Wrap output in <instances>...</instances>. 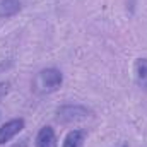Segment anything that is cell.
Masks as SVG:
<instances>
[{
    "instance_id": "obj_1",
    "label": "cell",
    "mask_w": 147,
    "mask_h": 147,
    "mask_svg": "<svg viewBox=\"0 0 147 147\" xmlns=\"http://www.w3.org/2000/svg\"><path fill=\"white\" fill-rule=\"evenodd\" d=\"M63 82V75L58 69H43L33 80V89L38 94H51Z\"/></svg>"
},
{
    "instance_id": "obj_2",
    "label": "cell",
    "mask_w": 147,
    "mask_h": 147,
    "mask_svg": "<svg viewBox=\"0 0 147 147\" xmlns=\"http://www.w3.org/2000/svg\"><path fill=\"white\" fill-rule=\"evenodd\" d=\"M89 118V110L79 105H69V106H62L57 111V120L60 123H77V121H84Z\"/></svg>"
},
{
    "instance_id": "obj_3",
    "label": "cell",
    "mask_w": 147,
    "mask_h": 147,
    "mask_svg": "<svg viewBox=\"0 0 147 147\" xmlns=\"http://www.w3.org/2000/svg\"><path fill=\"white\" fill-rule=\"evenodd\" d=\"M22 128H24V120L22 118H14V120L3 123L0 127V146L9 142V140H12Z\"/></svg>"
},
{
    "instance_id": "obj_4",
    "label": "cell",
    "mask_w": 147,
    "mask_h": 147,
    "mask_svg": "<svg viewBox=\"0 0 147 147\" xmlns=\"http://www.w3.org/2000/svg\"><path fill=\"white\" fill-rule=\"evenodd\" d=\"M36 147H58L57 135L51 127H43L36 137Z\"/></svg>"
},
{
    "instance_id": "obj_5",
    "label": "cell",
    "mask_w": 147,
    "mask_h": 147,
    "mask_svg": "<svg viewBox=\"0 0 147 147\" xmlns=\"http://www.w3.org/2000/svg\"><path fill=\"white\" fill-rule=\"evenodd\" d=\"M21 10V0H0V17H12Z\"/></svg>"
},
{
    "instance_id": "obj_6",
    "label": "cell",
    "mask_w": 147,
    "mask_h": 147,
    "mask_svg": "<svg viewBox=\"0 0 147 147\" xmlns=\"http://www.w3.org/2000/svg\"><path fill=\"white\" fill-rule=\"evenodd\" d=\"M135 79L137 84L147 91V58H139L135 62Z\"/></svg>"
},
{
    "instance_id": "obj_7",
    "label": "cell",
    "mask_w": 147,
    "mask_h": 147,
    "mask_svg": "<svg viewBox=\"0 0 147 147\" xmlns=\"http://www.w3.org/2000/svg\"><path fill=\"white\" fill-rule=\"evenodd\" d=\"M86 140V132L84 130H72L63 140V147H82Z\"/></svg>"
},
{
    "instance_id": "obj_8",
    "label": "cell",
    "mask_w": 147,
    "mask_h": 147,
    "mask_svg": "<svg viewBox=\"0 0 147 147\" xmlns=\"http://www.w3.org/2000/svg\"><path fill=\"white\" fill-rule=\"evenodd\" d=\"M7 91H9V84H3V82H0V99L7 94Z\"/></svg>"
}]
</instances>
